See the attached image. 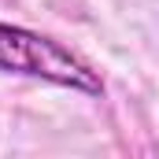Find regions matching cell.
<instances>
[{
    "mask_svg": "<svg viewBox=\"0 0 159 159\" xmlns=\"http://www.w3.org/2000/svg\"><path fill=\"white\" fill-rule=\"evenodd\" d=\"M0 70L48 81L81 96H104L100 70H93L78 52H70L67 44L44 37L37 30L11 26V22H0Z\"/></svg>",
    "mask_w": 159,
    "mask_h": 159,
    "instance_id": "cell-1",
    "label": "cell"
}]
</instances>
